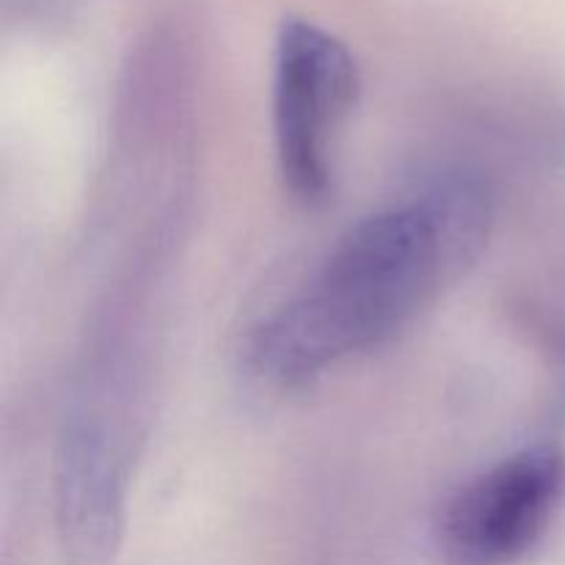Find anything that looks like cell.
<instances>
[{
    "instance_id": "cell-3",
    "label": "cell",
    "mask_w": 565,
    "mask_h": 565,
    "mask_svg": "<svg viewBox=\"0 0 565 565\" xmlns=\"http://www.w3.org/2000/svg\"><path fill=\"white\" fill-rule=\"evenodd\" d=\"M565 458L533 445L475 475L447 500L436 541L447 565H516L535 550L561 500Z\"/></svg>"
},
{
    "instance_id": "cell-1",
    "label": "cell",
    "mask_w": 565,
    "mask_h": 565,
    "mask_svg": "<svg viewBox=\"0 0 565 565\" xmlns=\"http://www.w3.org/2000/svg\"><path fill=\"white\" fill-rule=\"evenodd\" d=\"M483 188L450 180L353 224L301 292L246 342V364L279 390L307 386L337 362L401 334L486 246Z\"/></svg>"
},
{
    "instance_id": "cell-2",
    "label": "cell",
    "mask_w": 565,
    "mask_h": 565,
    "mask_svg": "<svg viewBox=\"0 0 565 565\" xmlns=\"http://www.w3.org/2000/svg\"><path fill=\"white\" fill-rule=\"evenodd\" d=\"M359 92L351 47L307 17H285L274 50V143L281 182L301 204L329 199L337 143Z\"/></svg>"
},
{
    "instance_id": "cell-4",
    "label": "cell",
    "mask_w": 565,
    "mask_h": 565,
    "mask_svg": "<svg viewBox=\"0 0 565 565\" xmlns=\"http://www.w3.org/2000/svg\"><path fill=\"white\" fill-rule=\"evenodd\" d=\"M125 452L97 414L66 423L55 458V524L70 565H110L125 533Z\"/></svg>"
}]
</instances>
